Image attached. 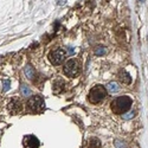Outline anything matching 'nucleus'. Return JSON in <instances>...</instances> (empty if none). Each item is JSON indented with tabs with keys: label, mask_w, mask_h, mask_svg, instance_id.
<instances>
[{
	"label": "nucleus",
	"mask_w": 148,
	"mask_h": 148,
	"mask_svg": "<svg viewBox=\"0 0 148 148\" xmlns=\"http://www.w3.org/2000/svg\"><path fill=\"white\" fill-rule=\"evenodd\" d=\"M132 98L128 97V96H121V97H117L116 100L113 101L112 103V110L115 113V114H125L127 113L128 110L130 109L132 107Z\"/></svg>",
	"instance_id": "obj_1"
},
{
	"label": "nucleus",
	"mask_w": 148,
	"mask_h": 148,
	"mask_svg": "<svg viewBox=\"0 0 148 148\" xmlns=\"http://www.w3.org/2000/svg\"><path fill=\"white\" fill-rule=\"evenodd\" d=\"M27 107L31 112L33 113H42L45 109V102L43 100V97L39 95H34L32 96L29 102H27Z\"/></svg>",
	"instance_id": "obj_2"
},
{
	"label": "nucleus",
	"mask_w": 148,
	"mask_h": 148,
	"mask_svg": "<svg viewBox=\"0 0 148 148\" xmlns=\"http://www.w3.org/2000/svg\"><path fill=\"white\" fill-rule=\"evenodd\" d=\"M107 96V90L104 87H102V85H96V87H94L90 92H89V101L91 103H98L101 102L103 98Z\"/></svg>",
	"instance_id": "obj_3"
},
{
	"label": "nucleus",
	"mask_w": 148,
	"mask_h": 148,
	"mask_svg": "<svg viewBox=\"0 0 148 148\" xmlns=\"http://www.w3.org/2000/svg\"><path fill=\"white\" fill-rule=\"evenodd\" d=\"M65 58H66V51L64 50V49H62V47L56 49V50L51 51L50 55H49V59H50V62L53 65L62 64Z\"/></svg>",
	"instance_id": "obj_4"
},
{
	"label": "nucleus",
	"mask_w": 148,
	"mask_h": 148,
	"mask_svg": "<svg viewBox=\"0 0 148 148\" xmlns=\"http://www.w3.org/2000/svg\"><path fill=\"white\" fill-rule=\"evenodd\" d=\"M63 71H64V73H65V76H68V77H75L77 73H78V71H79L77 60H75V59H69L66 63L64 64Z\"/></svg>",
	"instance_id": "obj_5"
},
{
	"label": "nucleus",
	"mask_w": 148,
	"mask_h": 148,
	"mask_svg": "<svg viewBox=\"0 0 148 148\" xmlns=\"http://www.w3.org/2000/svg\"><path fill=\"white\" fill-rule=\"evenodd\" d=\"M24 147L25 148H38L39 147V140L37 139L34 135H26L24 138Z\"/></svg>",
	"instance_id": "obj_6"
},
{
	"label": "nucleus",
	"mask_w": 148,
	"mask_h": 148,
	"mask_svg": "<svg viewBox=\"0 0 148 148\" xmlns=\"http://www.w3.org/2000/svg\"><path fill=\"white\" fill-rule=\"evenodd\" d=\"M8 110L12 114H19L23 110V103L18 98H12L8 103Z\"/></svg>",
	"instance_id": "obj_7"
},
{
	"label": "nucleus",
	"mask_w": 148,
	"mask_h": 148,
	"mask_svg": "<svg viewBox=\"0 0 148 148\" xmlns=\"http://www.w3.org/2000/svg\"><path fill=\"white\" fill-rule=\"evenodd\" d=\"M119 78L121 79V82H123L125 84H129L132 82V77L129 75V72L126 71V70H123V69H121L119 71Z\"/></svg>",
	"instance_id": "obj_8"
},
{
	"label": "nucleus",
	"mask_w": 148,
	"mask_h": 148,
	"mask_svg": "<svg viewBox=\"0 0 148 148\" xmlns=\"http://www.w3.org/2000/svg\"><path fill=\"white\" fill-rule=\"evenodd\" d=\"M52 89H53V91H55L56 94H60L62 91L64 90V82L60 81V79H57V81L53 83Z\"/></svg>",
	"instance_id": "obj_9"
},
{
	"label": "nucleus",
	"mask_w": 148,
	"mask_h": 148,
	"mask_svg": "<svg viewBox=\"0 0 148 148\" xmlns=\"http://www.w3.org/2000/svg\"><path fill=\"white\" fill-rule=\"evenodd\" d=\"M89 147L90 148H101V141L97 138H91L89 141Z\"/></svg>",
	"instance_id": "obj_10"
},
{
	"label": "nucleus",
	"mask_w": 148,
	"mask_h": 148,
	"mask_svg": "<svg viewBox=\"0 0 148 148\" xmlns=\"http://www.w3.org/2000/svg\"><path fill=\"white\" fill-rule=\"evenodd\" d=\"M25 76H26L29 79H32V78H33V76H34V70H33V68H32L31 65H27V66L25 68Z\"/></svg>",
	"instance_id": "obj_11"
},
{
	"label": "nucleus",
	"mask_w": 148,
	"mask_h": 148,
	"mask_svg": "<svg viewBox=\"0 0 148 148\" xmlns=\"http://www.w3.org/2000/svg\"><path fill=\"white\" fill-rule=\"evenodd\" d=\"M107 88H108V90H109L110 92H117V91H119V89H120V87L117 85V83H115V82L109 83Z\"/></svg>",
	"instance_id": "obj_12"
},
{
	"label": "nucleus",
	"mask_w": 148,
	"mask_h": 148,
	"mask_svg": "<svg viewBox=\"0 0 148 148\" xmlns=\"http://www.w3.org/2000/svg\"><path fill=\"white\" fill-rule=\"evenodd\" d=\"M20 92H21V95H24V96H30V95H31V90L29 89L27 85H25V84H23L21 87H20Z\"/></svg>",
	"instance_id": "obj_13"
},
{
	"label": "nucleus",
	"mask_w": 148,
	"mask_h": 148,
	"mask_svg": "<svg viewBox=\"0 0 148 148\" xmlns=\"http://www.w3.org/2000/svg\"><path fill=\"white\" fill-rule=\"evenodd\" d=\"M10 90V81H5L4 82V91H8Z\"/></svg>",
	"instance_id": "obj_14"
},
{
	"label": "nucleus",
	"mask_w": 148,
	"mask_h": 148,
	"mask_svg": "<svg viewBox=\"0 0 148 148\" xmlns=\"http://www.w3.org/2000/svg\"><path fill=\"white\" fill-rule=\"evenodd\" d=\"M122 116H123V119H132V117L134 116V113L130 112V113H127L126 115H122Z\"/></svg>",
	"instance_id": "obj_15"
},
{
	"label": "nucleus",
	"mask_w": 148,
	"mask_h": 148,
	"mask_svg": "<svg viewBox=\"0 0 148 148\" xmlns=\"http://www.w3.org/2000/svg\"><path fill=\"white\" fill-rule=\"evenodd\" d=\"M106 51H104V49H101V47H98L97 50H96V55H103Z\"/></svg>",
	"instance_id": "obj_16"
},
{
	"label": "nucleus",
	"mask_w": 148,
	"mask_h": 148,
	"mask_svg": "<svg viewBox=\"0 0 148 148\" xmlns=\"http://www.w3.org/2000/svg\"><path fill=\"white\" fill-rule=\"evenodd\" d=\"M57 4H58L59 6H63V5L66 4V0H57Z\"/></svg>",
	"instance_id": "obj_17"
},
{
	"label": "nucleus",
	"mask_w": 148,
	"mask_h": 148,
	"mask_svg": "<svg viewBox=\"0 0 148 148\" xmlns=\"http://www.w3.org/2000/svg\"><path fill=\"white\" fill-rule=\"evenodd\" d=\"M140 1H141V3H143V1H145V0H140Z\"/></svg>",
	"instance_id": "obj_18"
}]
</instances>
